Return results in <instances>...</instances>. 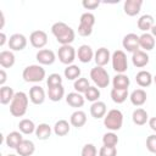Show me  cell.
Wrapping results in <instances>:
<instances>
[{"mask_svg":"<svg viewBox=\"0 0 156 156\" xmlns=\"http://www.w3.org/2000/svg\"><path fill=\"white\" fill-rule=\"evenodd\" d=\"M54 133L58 136H63L69 133V123L66 119H58L54 126Z\"/></svg>","mask_w":156,"mask_h":156,"instance_id":"obj_34","label":"cell"},{"mask_svg":"<svg viewBox=\"0 0 156 156\" xmlns=\"http://www.w3.org/2000/svg\"><path fill=\"white\" fill-rule=\"evenodd\" d=\"M77 56H78V60L83 63H88L90 62L93 58H94V51L91 49V46L87 45V44H83L78 48V51H77Z\"/></svg>","mask_w":156,"mask_h":156,"instance_id":"obj_15","label":"cell"},{"mask_svg":"<svg viewBox=\"0 0 156 156\" xmlns=\"http://www.w3.org/2000/svg\"><path fill=\"white\" fill-rule=\"evenodd\" d=\"M94 24H95V16L91 12H84L79 20L78 34L82 37H89L93 33Z\"/></svg>","mask_w":156,"mask_h":156,"instance_id":"obj_5","label":"cell"},{"mask_svg":"<svg viewBox=\"0 0 156 156\" xmlns=\"http://www.w3.org/2000/svg\"><path fill=\"white\" fill-rule=\"evenodd\" d=\"M90 78L98 88H106L110 84V76L104 67L95 66L90 71Z\"/></svg>","mask_w":156,"mask_h":156,"instance_id":"obj_6","label":"cell"},{"mask_svg":"<svg viewBox=\"0 0 156 156\" xmlns=\"http://www.w3.org/2000/svg\"><path fill=\"white\" fill-rule=\"evenodd\" d=\"M146 91L144 89H135L132 91L129 99H130V102L134 105V106H141L146 102Z\"/></svg>","mask_w":156,"mask_h":156,"instance_id":"obj_21","label":"cell"},{"mask_svg":"<svg viewBox=\"0 0 156 156\" xmlns=\"http://www.w3.org/2000/svg\"><path fill=\"white\" fill-rule=\"evenodd\" d=\"M112 68L117 73H124L128 69V61H127V55L122 50H116L112 56Z\"/></svg>","mask_w":156,"mask_h":156,"instance_id":"obj_7","label":"cell"},{"mask_svg":"<svg viewBox=\"0 0 156 156\" xmlns=\"http://www.w3.org/2000/svg\"><path fill=\"white\" fill-rule=\"evenodd\" d=\"M5 43H6V35L4 32H1L0 33V46H2Z\"/></svg>","mask_w":156,"mask_h":156,"instance_id":"obj_47","label":"cell"},{"mask_svg":"<svg viewBox=\"0 0 156 156\" xmlns=\"http://www.w3.org/2000/svg\"><path fill=\"white\" fill-rule=\"evenodd\" d=\"M28 108V96L23 91H17L10 104V113L13 117H22Z\"/></svg>","mask_w":156,"mask_h":156,"instance_id":"obj_2","label":"cell"},{"mask_svg":"<svg viewBox=\"0 0 156 156\" xmlns=\"http://www.w3.org/2000/svg\"><path fill=\"white\" fill-rule=\"evenodd\" d=\"M143 5V0H127L124 2L123 10L128 16H135L140 12Z\"/></svg>","mask_w":156,"mask_h":156,"instance_id":"obj_17","label":"cell"},{"mask_svg":"<svg viewBox=\"0 0 156 156\" xmlns=\"http://www.w3.org/2000/svg\"><path fill=\"white\" fill-rule=\"evenodd\" d=\"M106 111H107V108H106V104L104 101H95L90 106V115L96 119L105 117Z\"/></svg>","mask_w":156,"mask_h":156,"instance_id":"obj_20","label":"cell"},{"mask_svg":"<svg viewBox=\"0 0 156 156\" xmlns=\"http://www.w3.org/2000/svg\"><path fill=\"white\" fill-rule=\"evenodd\" d=\"M65 95V88L63 85H56V87H51L48 90V96L51 101H60Z\"/></svg>","mask_w":156,"mask_h":156,"instance_id":"obj_31","label":"cell"},{"mask_svg":"<svg viewBox=\"0 0 156 156\" xmlns=\"http://www.w3.org/2000/svg\"><path fill=\"white\" fill-rule=\"evenodd\" d=\"M69 123H71L73 127H76V128L83 127V126L87 123V115H85V112H84V111H80V110L74 111V112L71 115Z\"/></svg>","mask_w":156,"mask_h":156,"instance_id":"obj_22","label":"cell"},{"mask_svg":"<svg viewBox=\"0 0 156 156\" xmlns=\"http://www.w3.org/2000/svg\"><path fill=\"white\" fill-rule=\"evenodd\" d=\"M9 48L13 51H21L27 46V38L21 33H15L9 38Z\"/></svg>","mask_w":156,"mask_h":156,"instance_id":"obj_10","label":"cell"},{"mask_svg":"<svg viewBox=\"0 0 156 156\" xmlns=\"http://www.w3.org/2000/svg\"><path fill=\"white\" fill-rule=\"evenodd\" d=\"M82 5H83V7L87 9V10H94V9H96V7L100 5V2H99L98 0H84V1L82 2Z\"/></svg>","mask_w":156,"mask_h":156,"instance_id":"obj_44","label":"cell"},{"mask_svg":"<svg viewBox=\"0 0 156 156\" xmlns=\"http://www.w3.org/2000/svg\"><path fill=\"white\" fill-rule=\"evenodd\" d=\"M34 133L39 140H46L51 135V127L48 123H40L39 126H37Z\"/></svg>","mask_w":156,"mask_h":156,"instance_id":"obj_29","label":"cell"},{"mask_svg":"<svg viewBox=\"0 0 156 156\" xmlns=\"http://www.w3.org/2000/svg\"><path fill=\"white\" fill-rule=\"evenodd\" d=\"M15 94L16 93L13 91V89L11 87H6V85L1 87V89H0V102L2 105H6V104L11 102Z\"/></svg>","mask_w":156,"mask_h":156,"instance_id":"obj_32","label":"cell"},{"mask_svg":"<svg viewBox=\"0 0 156 156\" xmlns=\"http://www.w3.org/2000/svg\"><path fill=\"white\" fill-rule=\"evenodd\" d=\"M46 84H48L49 88L61 85L62 84V77L58 73H51V74H49L48 79H46Z\"/></svg>","mask_w":156,"mask_h":156,"instance_id":"obj_40","label":"cell"},{"mask_svg":"<svg viewBox=\"0 0 156 156\" xmlns=\"http://www.w3.org/2000/svg\"><path fill=\"white\" fill-rule=\"evenodd\" d=\"M98 150L93 144H85L82 149V156H96Z\"/></svg>","mask_w":156,"mask_h":156,"instance_id":"obj_42","label":"cell"},{"mask_svg":"<svg viewBox=\"0 0 156 156\" xmlns=\"http://www.w3.org/2000/svg\"><path fill=\"white\" fill-rule=\"evenodd\" d=\"M151 34H152L154 38H156V26H155V24H154V27L151 28Z\"/></svg>","mask_w":156,"mask_h":156,"instance_id":"obj_49","label":"cell"},{"mask_svg":"<svg viewBox=\"0 0 156 156\" xmlns=\"http://www.w3.org/2000/svg\"><path fill=\"white\" fill-rule=\"evenodd\" d=\"M154 80H155V84H156V74H155V77H154Z\"/></svg>","mask_w":156,"mask_h":156,"instance_id":"obj_50","label":"cell"},{"mask_svg":"<svg viewBox=\"0 0 156 156\" xmlns=\"http://www.w3.org/2000/svg\"><path fill=\"white\" fill-rule=\"evenodd\" d=\"M122 45L123 48L129 51V52H135L138 50H140V45H139V35H136L135 33H129L127 35H124L123 40H122Z\"/></svg>","mask_w":156,"mask_h":156,"instance_id":"obj_11","label":"cell"},{"mask_svg":"<svg viewBox=\"0 0 156 156\" xmlns=\"http://www.w3.org/2000/svg\"><path fill=\"white\" fill-rule=\"evenodd\" d=\"M63 74L68 80H77L80 76V68L77 65H69L65 68Z\"/></svg>","mask_w":156,"mask_h":156,"instance_id":"obj_35","label":"cell"},{"mask_svg":"<svg viewBox=\"0 0 156 156\" xmlns=\"http://www.w3.org/2000/svg\"><path fill=\"white\" fill-rule=\"evenodd\" d=\"M152 79H154V77L151 76V73L147 72V71H144V69L143 71H139L136 73V76H135V80H136L138 85H140L143 88L149 87L152 83Z\"/></svg>","mask_w":156,"mask_h":156,"instance_id":"obj_28","label":"cell"},{"mask_svg":"<svg viewBox=\"0 0 156 156\" xmlns=\"http://www.w3.org/2000/svg\"><path fill=\"white\" fill-rule=\"evenodd\" d=\"M104 124L111 132L119 130L123 124V113L117 108L110 110L104 117Z\"/></svg>","mask_w":156,"mask_h":156,"instance_id":"obj_3","label":"cell"},{"mask_svg":"<svg viewBox=\"0 0 156 156\" xmlns=\"http://www.w3.org/2000/svg\"><path fill=\"white\" fill-rule=\"evenodd\" d=\"M29 41H30L32 46H34L37 49H41L48 44V34L40 29L34 30L29 35Z\"/></svg>","mask_w":156,"mask_h":156,"instance_id":"obj_9","label":"cell"},{"mask_svg":"<svg viewBox=\"0 0 156 156\" xmlns=\"http://www.w3.org/2000/svg\"><path fill=\"white\" fill-rule=\"evenodd\" d=\"M51 33L61 45H71V43L74 40L76 37L74 30L65 22L54 23L51 27Z\"/></svg>","mask_w":156,"mask_h":156,"instance_id":"obj_1","label":"cell"},{"mask_svg":"<svg viewBox=\"0 0 156 156\" xmlns=\"http://www.w3.org/2000/svg\"><path fill=\"white\" fill-rule=\"evenodd\" d=\"M84 98L88 100V101H91V102H95V101H99V98H100V90L96 88V87H89V89L84 93Z\"/></svg>","mask_w":156,"mask_h":156,"instance_id":"obj_38","label":"cell"},{"mask_svg":"<svg viewBox=\"0 0 156 156\" xmlns=\"http://www.w3.org/2000/svg\"><path fill=\"white\" fill-rule=\"evenodd\" d=\"M37 60L40 65H52L56 60V55L50 49H41L37 52Z\"/></svg>","mask_w":156,"mask_h":156,"instance_id":"obj_12","label":"cell"},{"mask_svg":"<svg viewBox=\"0 0 156 156\" xmlns=\"http://www.w3.org/2000/svg\"><path fill=\"white\" fill-rule=\"evenodd\" d=\"M22 77L26 82L38 83V82H41L45 78V69L40 65H30V66H27L23 69Z\"/></svg>","mask_w":156,"mask_h":156,"instance_id":"obj_4","label":"cell"},{"mask_svg":"<svg viewBox=\"0 0 156 156\" xmlns=\"http://www.w3.org/2000/svg\"><path fill=\"white\" fill-rule=\"evenodd\" d=\"M132 62L138 68L145 67L149 63V55L146 54V51L138 50V51L133 52V55H132Z\"/></svg>","mask_w":156,"mask_h":156,"instance_id":"obj_18","label":"cell"},{"mask_svg":"<svg viewBox=\"0 0 156 156\" xmlns=\"http://www.w3.org/2000/svg\"><path fill=\"white\" fill-rule=\"evenodd\" d=\"M6 80H7V74H6L5 69L2 68V69H0V85L4 87V84H5Z\"/></svg>","mask_w":156,"mask_h":156,"instance_id":"obj_45","label":"cell"},{"mask_svg":"<svg viewBox=\"0 0 156 156\" xmlns=\"http://www.w3.org/2000/svg\"><path fill=\"white\" fill-rule=\"evenodd\" d=\"M102 143H104L105 146H116L117 143H118V136L113 132H108V133L104 134Z\"/></svg>","mask_w":156,"mask_h":156,"instance_id":"obj_39","label":"cell"},{"mask_svg":"<svg viewBox=\"0 0 156 156\" xmlns=\"http://www.w3.org/2000/svg\"><path fill=\"white\" fill-rule=\"evenodd\" d=\"M7 156H16V155H13V154H10V155H7Z\"/></svg>","mask_w":156,"mask_h":156,"instance_id":"obj_51","label":"cell"},{"mask_svg":"<svg viewBox=\"0 0 156 156\" xmlns=\"http://www.w3.org/2000/svg\"><path fill=\"white\" fill-rule=\"evenodd\" d=\"M22 140H23L22 133L13 130V132H11V133H9V134L6 135L5 143H6V145H7L9 147H11V149H17V146L22 143Z\"/></svg>","mask_w":156,"mask_h":156,"instance_id":"obj_26","label":"cell"},{"mask_svg":"<svg viewBox=\"0 0 156 156\" xmlns=\"http://www.w3.org/2000/svg\"><path fill=\"white\" fill-rule=\"evenodd\" d=\"M15 55L11 50H4L0 52V65L2 68H10L15 65Z\"/></svg>","mask_w":156,"mask_h":156,"instance_id":"obj_24","label":"cell"},{"mask_svg":"<svg viewBox=\"0 0 156 156\" xmlns=\"http://www.w3.org/2000/svg\"><path fill=\"white\" fill-rule=\"evenodd\" d=\"M146 149L150 152L156 154V134H151L146 139Z\"/></svg>","mask_w":156,"mask_h":156,"instance_id":"obj_43","label":"cell"},{"mask_svg":"<svg viewBox=\"0 0 156 156\" xmlns=\"http://www.w3.org/2000/svg\"><path fill=\"white\" fill-rule=\"evenodd\" d=\"M110 58H111V54H110V50L106 48H100L94 54V61L96 66H100V67H104L105 65H107Z\"/></svg>","mask_w":156,"mask_h":156,"instance_id":"obj_13","label":"cell"},{"mask_svg":"<svg viewBox=\"0 0 156 156\" xmlns=\"http://www.w3.org/2000/svg\"><path fill=\"white\" fill-rule=\"evenodd\" d=\"M84 101H85V98L77 91L68 93V95L66 96V102L72 107H82L84 105Z\"/></svg>","mask_w":156,"mask_h":156,"instance_id":"obj_25","label":"cell"},{"mask_svg":"<svg viewBox=\"0 0 156 156\" xmlns=\"http://www.w3.org/2000/svg\"><path fill=\"white\" fill-rule=\"evenodd\" d=\"M73 87H74V90L77 93L82 94V93H85L89 89L90 84H89V80L87 78H78L77 80H74Z\"/></svg>","mask_w":156,"mask_h":156,"instance_id":"obj_37","label":"cell"},{"mask_svg":"<svg viewBox=\"0 0 156 156\" xmlns=\"http://www.w3.org/2000/svg\"><path fill=\"white\" fill-rule=\"evenodd\" d=\"M139 45L145 51H150L155 46V38L151 33H143L141 35H139Z\"/></svg>","mask_w":156,"mask_h":156,"instance_id":"obj_23","label":"cell"},{"mask_svg":"<svg viewBox=\"0 0 156 156\" xmlns=\"http://www.w3.org/2000/svg\"><path fill=\"white\" fill-rule=\"evenodd\" d=\"M154 27V17L151 15H143L138 20V28L143 30L144 33H147V30H151Z\"/></svg>","mask_w":156,"mask_h":156,"instance_id":"obj_27","label":"cell"},{"mask_svg":"<svg viewBox=\"0 0 156 156\" xmlns=\"http://www.w3.org/2000/svg\"><path fill=\"white\" fill-rule=\"evenodd\" d=\"M76 55H77V52L72 45H61V48L57 51L58 60L63 65H67V66L72 65V62L76 58Z\"/></svg>","mask_w":156,"mask_h":156,"instance_id":"obj_8","label":"cell"},{"mask_svg":"<svg viewBox=\"0 0 156 156\" xmlns=\"http://www.w3.org/2000/svg\"><path fill=\"white\" fill-rule=\"evenodd\" d=\"M117 155V149L116 146H101L99 151V156H116Z\"/></svg>","mask_w":156,"mask_h":156,"instance_id":"obj_41","label":"cell"},{"mask_svg":"<svg viewBox=\"0 0 156 156\" xmlns=\"http://www.w3.org/2000/svg\"><path fill=\"white\" fill-rule=\"evenodd\" d=\"M0 18H1V26H0V28H2L4 27V23H5V18H4V13L0 11Z\"/></svg>","mask_w":156,"mask_h":156,"instance_id":"obj_48","label":"cell"},{"mask_svg":"<svg viewBox=\"0 0 156 156\" xmlns=\"http://www.w3.org/2000/svg\"><path fill=\"white\" fill-rule=\"evenodd\" d=\"M29 99L34 105H40L45 100V91L40 85H33L29 89Z\"/></svg>","mask_w":156,"mask_h":156,"instance_id":"obj_14","label":"cell"},{"mask_svg":"<svg viewBox=\"0 0 156 156\" xmlns=\"http://www.w3.org/2000/svg\"><path fill=\"white\" fill-rule=\"evenodd\" d=\"M129 84H130V80H129L128 76H126L124 73H117L112 79V85L115 89L128 90Z\"/></svg>","mask_w":156,"mask_h":156,"instance_id":"obj_19","label":"cell"},{"mask_svg":"<svg viewBox=\"0 0 156 156\" xmlns=\"http://www.w3.org/2000/svg\"><path fill=\"white\" fill-rule=\"evenodd\" d=\"M128 98V90H121V89H115L112 88L111 90V99L116 104H122L127 100Z\"/></svg>","mask_w":156,"mask_h":156,"instance_id":"obj_36","label":"cell"},{"mask_svg":"<svg viewBox=\"0 0 156 156\" xmlns=\"http://www.w3.org/2000/svg\"><path fill=\"white\" fill-rule=\"evenodd\" d=\"M18 128H20V132L22 134H32L35 132V124L32 119H28V118H23L18 123Z\"/></svg>","mask_w":156,"mask_h":156,"instance_id":"obj_33","label":"cell"},{"mask_svg":"<svg viewBox=\"0 0 156 156\" xmlns=\"http://www.w3.org/2000/svg\"><path fill=\"white\" fill-rule=\"evenodd\" d=\"M132 118H133V122L136 126H144L147 122L149 116H147V112L144 108H136V110L133 111Z\"/></svg>","mask_w":156,"mask_h":156,"instance_id":"obj_30","label":"cell"},{"mask_svg":"<svg viewBox=\"0 0 156 156\" xmlns=\"http://www.w3.org/2000/svg\"><path fill=\"white\" fill-rule=\"evenodd\" d=\"M149 127H150L154 132H156V117H152V118L149 119Z\"/></svg>","mask_w":156,"mask_h":156,"instance_id":"obj_46","label":"cell"},{"mask_svg":"<svg viewBox=\"0 0 156 156\" xmlns=\"http://www.w3.org/2000/svg\"><path fill=\"white\" fill-rule=\"evenodd\" d=\"M17 154L20 156H32L35 151V145L32 140H28V139H23L22 143L17 146L16 149Z\"/></svg>","mask_w":156,"mask_h":156,"instance_id":"obj_16","label":"cell"}]
</instances>
